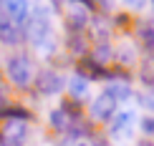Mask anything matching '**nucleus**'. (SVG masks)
Here are the masks:
<instances>
[{"mask_svg":"<svg viewBox=\"0 0 154 146\" xmlns=\"http://www.w3.org/2000/svg\"><path fill=\"white\" fill-rule=\"evenodd\" d=\"M25 124L23 121H8V129H5V146H23L25 144Z\"/></svg>","mask_w":154,"mask_h":146,"instance_id":"nucleus-7","label":"nucleus"},{"mask_svg":"<svg viewBox=\"0 0 154 146\" xmlns=\"http://www.w3.org/2000/svg\"><path fill=\"white\" fill-rule=\"evenodd\" d=\"M68 93H71V98L81 101L88 93V81L83 78V76H73V78H68Z\"/></svg>","mask_w":154,"mask_h":146,"instance_id":"nucleus-9","label":"nucleus"},{"mask_svg":"<svg viewBox=\"0 0 154 146\" xmlns=\"http://www.w3.org/2000/svg\"><path fill=\"white\" fill-rule=\"evenodd\" d=\"M71 3H79V5H83V8H88V10H96L94 0H71Z\"/></svg>","mask_w":154,"mask_h":146,"instance_id":"nucleus-19","label":"nucleus"},{"mask_svg":"<svg viewBox=\"0 0 154 146\" xmlns=\"http://www.w3.org/2000/svg\"><path fill=\"white\" fill-rule=\"evenodd\" d=\"M119 61H121V63H131V61H134V50H131V48L119 50Z\"/></svg>","mask_w":154,"mask_h":146,"instance_id":"nucleus-17","label":"nucleus"},{"mask_svg":"<svg viewBox=\"0 0 154 146\" xmlns=\"http://www.w3.org/2000/svg\"><path fill=\"white\" fill-rule=\"evenodd\" d=\"M139 40L146 50H154V25L152 23H142L139 25Z\"/></svg>","mask_w":154,"mask_h":146,"instance_id":"nucleus-11","label":"nucleus"},{"mask_svg":"<svg viewBox=\"0 0 154 146\" xmlns=\"http://www.w3.org/2000/svg\"><path fill=\"white\" fill-rule=\"evenodd\" d=\"M5 68H8V78L20 88L33 81V66H30V61L25 55H13V58H8V66Z\"/></svg>","mask_w":154,"mask_h":146,"instance_id":"nucleus-2","label":"nucleus"},{"mask_svg":"<svg viewBox=\"0 0 154 146\" xmlns=\"http://www.w3.org/2000/svg\"><path fill=\"white\" fill-rule=\"evenodd\" d=\"M0 5H3V13L15 25H25V23L30 20V15H33L28 0H0Z\"/></svg>","mask_w":154,"mask_h":146,"instance_id":"nucleus-3","label":"nucleus"},{"mask_svg":"<svg viewBox=\"0 0 154 146\" xmlns=\"http://www.w3.org/2000/svg\"><path fill=\"white\" fill-rule=\"evenodd\" d=\"M131 124H134V113L131 111H121L116 118H114V124H111V131L116 136H124L126 131H131Z\"/></svg>","mask_w":154,"mask_h":146,"instance_id":"nucleus-8","label":"nucleus"},{"mask_svg":"<svg viewBox=\"0 0 154 146\" xmlns=\"http://www.w3.org/2000/svg\"><path fill=\"white\" fill-rule=\"evenodd\" d=\"M0 103H3V98H0Z\"/></svg>","mask_w":154,"mask_h":146,"instance_id":"nucleus-24","label":"nucleus"},{"mask_svg":"<svg viewBox=\"0 0 154 146\" xmlns=\"http://www.w3.org/2000/svg\"><path fill=\"white\" fill-rule=\"evenodd\" d=\"M137 146H154V141H152V139H142Z\"/></svg>","mask_w":154,"mask_h":146,"instance_id":"nucleus-21","label":"nucleus"},{"mask_svg":"<svg viewBox=\"0 0 154 146\" xmlns=\"http://www.w3.org/2000/svg\"><path fill=\"white\" fill-rule=\"evenodd\" d=\"M152 5H154V0H152Z\"/></svg>","mask_w":154,"mask_h":146,"instance_id":"nucleus-25","label":"nucleus"},{"mask_svg":"<svg viewBox=\"0 0 154 146\" xmlns=\"http://www.w3.org/2000/svg\"><path fill=\"white\" fill-rule=\"evenodd\" d=\"M106 93H111L116 101H126V98L131 96V88H129V86H124V83H109Z\"/></svg>","mask_w":154,"mask_h":146,"instance_id":"nucleus-15","label":"nucleus"},{"mask_svg":"<svg viewBox=\"0 0 154 146\" xmlns=\"http://www.w3.org/2000/svg\"><path fill=\"white\" fill-rule=\"evenodd\" d=\"M0 40H3V43H10V46H15V43L23 40L20 25H15L3 10H0Z\"/></svg>","mask_w":154,"mask_h":146,"instance_id":"nucleus-6","label":"nucleus"},{"mask_svg":"<svg viewBox=\"0 0 154 146\" xmlns=\"http://www.w3.org/2000/svg\"><path fill=\"white\" fill-rule=\"evenodd\" d=\"M25 38H28L41 53H53L56 40H53V30L48 23V10L46 5H35L30 20L25 23Z\"/></svg>","mask_w":154,"mask_h":146,"instance_id":"nucleus-1","label":"nucleus"},{"mask_svg":"<svg viewBox=\"0 0 154 146\" xmlns=\"http://www.w3.org/2000/svg\"><path fill=\"white\" fill-rule=\"evenodd\" d=\"M66 23H68V28H71V30H83V28H86V23H88V13L71 10L66 15Z\"/></svg>","mask_w":154,"mask_h":146,"instance_id":"nucleus-10","label":"nucleus"},{"mask_svg":"<svg viewBox=\"0 0 154 146\" xmlns=\"http://www.w3.org/2000/svg\"><path fill=\"white\" fill-rule=\"evenodd\" d=\"M35 88H38L41 96H56L63 88V78L56 71H41L35 78Z\"/></svg>","mask_w":154,"mask_h":146,"instance_id":"nucleus-5","label":"nucleus"},{"mask_svg":"<svg viewBox=\"0 0 154 146\" xmlns=\"http://www.w3.org/2000/svg\"><path fill=\"white\" fill-rule=\"evenodd\" d=\"M68 46H71L73 53H83V50H86V38H83L81 30H71V35H68Z\"/></svg>","mask_w":154,"mask_h":146,"instance_id":"nucleus-14","label":"nucleus"},{"mask_svg":"<svg viewBox=\"0 0 154 146\" xmlns=\"http://www.w3.org/2000/svg\"><path fill=\"white\" fill-rule=\"evenodd\" d=\"M79 146H94V144H88V141H81V144H79Z\"/></svg>","mask_w":154,"mask_h":146,"instance_id":"nucleus-22","label":"nucleus"},{"mask_svg":"<svg viewBox=\"0 0 154 146\" xmlns=\"http://www.w3.org/2000/svg\"><path fill=\"white\" fill-rule=\"evenodd\" d=\"M68 124H71V118H68V113H63L61 109L51 111V126H53V129L63 131V129H68Z\"/></svg>","mask_w":154,"mask_h":146,"instance_id":"nucleus-13","label":"nucleus"},{"mask_svg":"<svg viewBox=\"0 0 154 146\" xmlns=\"http://www.w3.org/2000/svg\"><path fill=\"white\" fill-rule=\"evenodd\" d=\"M142 131L149 139H154V116H146V118H142Z\"/></svg>","mask_w":154,"mask_h":146,"instance_id":"nucleus-16","label":"nucleus"},{"mask_svg":"<svg viewBox=\"0 0 154 146\" xmlns=\"http://www.w3.org/2000/svg\"><path fill=\"white\" fill-rule=\"evenodd\" d=\"M53 3H56V5H58V3H61V0H53Z\"/></svg>","mask_w":154,"mask_h":146,"instance_id":"nucleus-23","label":"nucleus"},{"mask_svg":"<svg viewBox=\"0 0 154 146\" xmlns=\"http://www.w3.org/2000/svg\"><path fill=\"white\" fill-rule=\"evenodd\" d=\"M111 55H114V53H111V46H109L106 40H101L99 46L94 48V55H91V58H94V61H96V63H99V66H101V63L111 61Z\"/></svg>","mask_w":154,"mask_h":146,"instance_id":"nucleus-12","label":"nucleus"},{"mask_svg":"<svg viewBox=\"0 0 154 146\" xmlns=\"http://www.w3.org/2000/svg\"><path fill=\"white\" fill-rule=\"evenodd\" d=\"M114 113H116V98L111 96V93H101L99 98L91 103V116L96 121H111Z\"/></svg>","mask_w":154,"mask_h":146,"instance_id":"nucleus-4","label":"nucleus"},{"mask_svg":"<svg viewBox=\"0 0 154 146\" xmlns=\"http://www.w3.org/2000/svg\"><path fill=\"white\" fill-rule=\"evenodd\" d=\"M96 3V8H101V10H111V0H94Z\"/></svg>","mask_w":154,"mask_h":146,"instance_id":"nucleus-20","label":"nucleus"},{"mask_svg":"<svg viewBox=\"0 0 154 146\" xmlns=\"http://www.w3.org/2000/svg\"><path fill=\"white\" fill-rule=\"evenodd\" d=\"M126 5H129V8H134V10H139V8H144V3L146 0H124Z\"/></svg>","mask_w":154,"mask_h":146,"instance_id":"nucleus-18","label":"nucleus"}]
</instances>
